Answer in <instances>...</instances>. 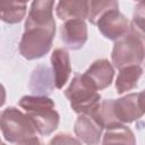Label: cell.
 I'll return each mask as SVG.
<instances>
[{
	"label": "cell",
	"mask_w": 145,
	"mask_h": 145,
	"mask_svg": "<svg viewBox=\"0 0 145 145\" xmlns=\"http://www.w3.org/2000/svg\"><path fill=\"white\" fill-rule=\"evenodd\" d=\"M18 104L29 117L40 135L48 136L58 128L60 117L54 109L56 105L53 100L50 97L42 95H25L19 100Z\"/></svg>",
	"instance_id": "6da1fadb"
},
{
	"label": "cell",
	"mask_w": 145,
	"mask_h": 145,
	"mask_svg": "<svg viewBox=\"0 0 145 145\" xmlns=\"http://www.w3.org/2000/svg\"><path fill=\"white\" fill-rule=\"evenodd\" d=\"M24 33L19 42V53L27 60L43 58L51 49L56 35V20L49 24L25 22Z\"/></svg>",
	"instance_id": "7a4b0ae2"
},
{
	"label": "cell",
	"mask_w": 145,
	"mask_h": 145,
	"mask_svg": "<svg viewBox=\"0 0 145 145\" xmlns=\"http://www.w3.org/2000/svg\"><path fill=\"white\" fill-rule=\"evenodd\" d=\"M111 59L119 70L127 66H140L145 59V33L130 24L129 32L114 42Z\"/></svg>",
	"instance_id": "3957f363"
},
{
	"label": "cell",
	"mask_w": 145,
	"mask_h": 145,
	"mask_svg": "<svg viewBox=\"0 0 145 145\" xmlns=\"http://www.w3.org/2000/svg\"><path fill=\"white\" fill-rule=\"evenodd\" d=\"M71 109L78 114H93L101 104V95L94 84L84 75L74 76L69 86L65 89Z\"/></svg>",
	"instance_id": "277c9868"
},
{
	"label": "cell",
	"mask_w": 145,
	"mask_h": 145,
	"mask_svg": "<svg viewBox=\"0 0 145 145\" xmlns=\"http://www.w3.org/2000/svg\"><path fill=\"white\" fill-rule=\"evenodd\" d=\"M0 126L3 138L12 144L34 137L37 133L29 117L15 106H8L2 110Z\"/></svg>",
	"instance_id": "5b68a950"
},
{
	"label": "cell",
	"mask_w": 145,
	"mask_h": 145,
	"mask_svg": "<svg viewBox=\"0 0 145 145\" xmlns=\"http://www.w3.org/2000/svg\"><path fill=\"white\" fill-rule=\"evenodd\" d=\"M112 109L120 125H126L140 119L145 114V105L139 93H129L120 99H112Z\"/></svg>",
	"instance_id": "8992f818"
},
{
	"label": "cell",
	"mask_w": 145,
	"mask_h": 145,
	"mask_svg": "<svg viewBox=\"0 0 145 145\" xmlns=\"http://www.w3.org/2000/svg\"><path fill=\"white\" fill-rule=\"evenodd\" d=\"M96 26L105 39L116 42L129 32L130 22L119 11L118 7L105 11L99 18Z\"/></svg>",
	"instance_id": "52a82bcc"
},
{
	"label": "cell",
	"mask_w": 145,
	"mask_h": 145,
	"mask_svg": "<svg viewBox=\"0 0 145 145\" xmlns=\"http://www.w3.org/2000/svg\"><path fill=\"white\" fill-rule=\"evenodd\" d=\"M60 36L63 44L70 50H79L87 41V26L85 20L71 19L65 22L60 27Z\"/></svg>",
	"instance_id": "ba28073f"
},
{
	"label": "cell",
	"mask_w": 145,
	"mask_h": 145,
	"mask_svg": "<svg viewBox=\"0 0 145 145\" xmlns=\"http://www.w3.org/2000/svg\"><path fill=\"white\" fill-rule=\"evenodd\" d=\"M103 128L89 114H79L74 125V131L79 139L85 145H97L102 136Z\"/></svg>",
	"instance_id": "9c48e42d"
},
{
	"label": "cell",
	"mask_w": 145,
	"mask_h": 145,
	"mask_svg": "<svg viewBox=\"0 0 145 145\" xmlns=\"http://www.w3.org/2000/svg\"><path fill=\"white\" fill-rule=\"evenodd\" d=\"M84 75L94 84L97 91H102L111 85L114 76V68L109 60L99 59L87 68Z\"/></svg>",
	"instance_id": "30bf717a"
},
{
	"label": "cell",
	"mask_w": 145,
	"mask_h": 145,
	"mask_svg": "<svg viewBox=\"0 0 145 145\" xmlns=\"http://www.w3.org/2000/svg\"><path fill=\"white\" fill-rule=\"evenodd\" d=\"M28 87L34 95L46 96L56 87L52 69L45 65H39L32 71Z\"/></svg>",
	"instance_id": "8fae6325"
},
{
	"label": "cell",
	"mask_w": 145,
	"mask_h": 145,
	"mask_svg": "<svg viewBox=\"0 0 145 145\" xmlns=\"http://www.w3.org/2000/svg\"><path fill=\"white\" fill-rule=\"evenodd\" d=\"M51 66L54 77V85L60 89L66 85L71 74L70 57L68 51L63 48H57L51 54Z\"/></svg>",
	"instance_id": "7c38bea8"
},
{
	"label": "cell",
	"mask_w": 145,
	"mask_h": 145,
	"mask_svg": "<svg viewBox=\"0 0 145 145\" xmlns=\"http://www.w3.org/2000/svg\"><path fill=\"white\" fill-rule=\"evenodd\" d=\"M88 0H65L59 1L56 7V14L61 20L88 18Z\"/></svg>",
	"instance_id": "4fadbf2b"
},
{
	"label": "cell",
	"mask_w": 145,
	"mask_h": 145,
	"mask_svg": "<svg viewBox=\"0 0 145 145\" xmlns=\"http://www.w3.org/2000/svg\"><path fill=\"white\" fill-rule=\"evenodd\" d=\"M142 75H143V69L140 66L133 65V66H127L121 68L116 79L117 93L122 94L125 92L136 88Z\"/></svg>",
	"instance_id": "5bb4252c"
},
{
	"label": "cell",
	"mask_w": 145,
	"mask_h": 145,
	"mask_svg": "<svg viewBox=\"0 0 145 145\" xmlns=\"http://www.w3.org/2000/svg\"><path fill=\"white\" fill-rule=\"evenodd\" d=\"M53 7H54V1H46V0L33 1L25 22L33 24H49L51 22H54Z\"/></svg>",
	"instance_id": "9a60e30c"
},
{
	"label": "cell",
	"mask_w": 145,
	"mask_h": 145,
	"mask_svg": "<svg viewBox=\"0 0 145 145\" xmlns=\"http://www.w3.org/2000/svg\"><path fill=\"white\" fill-rule=\"evenodd\" d=\"M102 145H136L133 130L126 125L106 129L102 138Z\"/></svg>",
	"instance_id": "2e32d148"
},
{
	"label": "cell",
	"mask_w": 145,
	"mask_h": 145,
	"mask_svg": "<svg viewBox=\"0 0 145 145\" xmlns=\"http://www.w3.org/2000/svg\"><path fill=\"white\" fill-rule=\"evenodd\" d=\"M27 5L25 2H8L1 5V19L7 24H17L26 15Z\"/></svg>",
	"instance_id": "e0dca14e"
},
{
	"label": "cell",
	"mask_w": 145,
	"mask_h": 145,
	"mask_svg": "<svg viewBox=\"0 0 145 145\" xmlns=\"http://www.w3.org/2000/svg\"><path fill=\"white\" fill-rule=\"evenodd\" d=\"M119 3L117 1L110 0V1H94L91 0L88 5V22L93 25H96L99 18L108 10L112 8H118Z\"/></svg>",
	"instance_id": "ac0fdd59"
},
{
	"label": "cell",
	"mask_w": 145,
	"mask_h": 145,
	"mask_svg": "<svg viewBox=\"0 0 145 145\" xmlns=\"http://www.w3.org/2000/svg\"><path fill=\"white\" fill-rule=\"evenodd\" d=\"M130 24L145 33V1H139L136 3Z\"/></svg>",
	"instance_id": "d6986e66"
},
{
	"label": "cell",
	"mask_w": 145,
	"mask_h": 145,
	"mask_svg": "<svg viewBox=\"0 0 145 145\" xmlns=\"http://www.w3.org/2000/svg\"><path fill=\"white\" fill-rule=\"evenodd\" d=\"M48 145H82V142L69 134L60 133V134H57L49 142Z\"/></svg>",
	"instance_id": "ffe728a7"
},
{
	"label": "cell",
	"mask_w": 145,
	"mask_h": 145,
	"mask_svg": "<svg viewBox=\"0 0 145 145\" xmlns=\"http://www.w3.org/2000/svg\"><path fill=\"white\" fill-rule=\"evenodd\" d=\"M15 145H43V143L40 140L39 137L34 136V137H31V138H27L25 140H22Z\"/></svg>",
	"instance_id": "44dd1931"
},
{
	"label": "cell",
	"mask_w": 145,
	"mask_h": 145,
	"mask_svg": "<svg viewBox=\"0 0 145 145\" xmlns=\"http://www.w3.org/2000/svg\"><path fill=\"white\" fill-rule=\"evenodd\" d=\"M140 94H142V97H143V102H144V105H145V89H144L143 92H140Z\"/></svg>",
	"instance_id": "7402d4cb"
},
{
	"label": "cell",
	"mask_w": 145,
	"mask_h": 145,
	"mask_svg": "<svg viewBox=\"0 0 145 145\" xmlns=\"http://www.w3.org/2000/svg\"><path fill=\"white\" fill-rule=\"evenodd\" d=\"M1 145H6V144H5V143H1Z\"/></svg>",
	"instance_id": "603a6c76"
}]
</instances>
